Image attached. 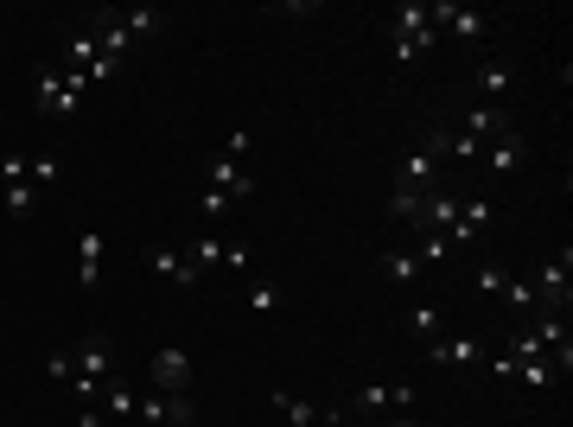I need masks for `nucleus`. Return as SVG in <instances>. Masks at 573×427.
Listing matches in <instances>:
<instances>
[{"label":"nucleus","instance_id":"nucleus-11","mask_svg":"<svg viewBox=\"0 0 573 427\" xmlns=\"http://www.w3.org/2000/svg\"><path fill=\"white\" fill-rule=\"evenodd\" d=\"M147 268H153V275H166L172 287H198V268H191L185 249H147Z\"/></svg>","mask_w":573,"mask_h":427},{"label":"nucleus","instance_id":"nucleus-7","mask_svg":"<svg viewBox=\"0 0 573 427\" xmlns=\"http://www.w3.org/2000/svg\"><path fill=\"white\" fill-rule=\"evenodd\" d=\"M529 287H535V306H542V313H561V306H567V255H561V262H542Z\"/></svg>","mask_w":573,"mask_h":427},{"label":"nucleus","instance_id":"nucleus-8","mask_svg":"<svg viewBox=\"0 0 573 427\" xmlns=\"http://www.w3.org/2000/svg\"><path fill=\"white\" fill-rule=\"evenodd\" d=\"M363 415H382V408H414V383H363L357 389Z\"/></svg>","mask_w":573,"mask_h":427},{"label":"nucleus","instance_id":"nucleus-22","mask_svg":"<svg viewBox=\"0 0 573 427\" xmlns=\"http://www.w3.org/2000/svg\"><path fill=\"white\" fill-rule=\"evenodd\" d=\"M249 306H255V313H281V281L255 275V281H249Z\"/></svg>","mask_w":573,"mask_h":427},{"label":"nucleus","instance_id":"nucleus-24","mask_svg":"<svg viewBox=\"0 0 573 427\" xmlns=\"http://www.w3.org/2000/svg\"><path fill=\"white\" fill-rule=\"evenodd\" d=\"M26 179H32V185H58V179H64L58 153H32V160H26Z\"/></svg>","mask_w":573,"mask_h":427},{"label":"nucleus","instance_id":"nucleus-5","mask_svg":"<svg viewBox=\"0 0 573 427\" xmlns=\"http://www.w3.org/2000/svg\"><path fill=\"white\" fill-rule=\"evenodd\" d=\"M204 192H217V198L242 204V198H255V173H249L242 160H230V153H223V160L211 166V173H204Z\"/></svg>","mask_w":573,"mask_h":427},{"label":"nucleus","instance_id":"nucleus-23","mask_svg":"<svg viewBox=\"0 0 573 427\" xmlns=\"http://www.w3.org/2000/svg\"><path fill=\"white\" fill-rule=\"evenodd\" d=\"M414 255H421V268H427V262H446V255H453V243H446L440 230H414Z\"/></svg>","mask_w":573,"mask_h":427},{"label":"nucleus","instance_id":"nucleus-3","mask_svg":"<svg viewBox=\"0 0 573 427\" xmlns=\"http://www.w3.org/2000/svg\"><path fill=\"white\" fill-rule=\"evenodd\" d=\"M440 39L427 20V7H395V26H389V51H395V64H408V58H421V51Z\"/></svg>","mask_w":573,"mask_h":427},{"label":"nucleus","instance_id":"nucleus-25","mask_svg":"<svg viewBox=\"0 0 573 427\" xmlns=\"http://www.w3.org/2000/svg\"><path fill=\"white\" fill-rule=\"evenodd\" d=\"M0 192H7V211H13V217H26L32 204H39V185H32V179H20V185H0Z\"/></svg>","mask_w":573,"mask_h":427},{"label":"nucleus","instance_id":"nucleus-20","mask_svg":"<svg viewBox=\"0 0 573 427\" xmlns=\"http://www.w3.org/2000/svg\"><path fill=\"white\" fill-rule=\"evenodd\" d=\"M491 217H497L491 198H459V230H465V236H478L484 224H491Z\"/></svg>","mask_w":573,"mask_h":427},{"label":"nucleus","instance_id":"nucleus-4","mask_svg":"<svg viewBox=\"0 0 573 427\" xmlns=\"http://www.w3.org/2000/svg\"><path fill=\"white\" fill-rule=\"evenodd\" d=\"M191 351L185 345H160L153 351V389H160V396H185V383H191Z\"/></svg>","mask_w":573,"mask_h":427},{"label":"nucleus","instance_id":"nucleus-17","mask_svg":"<svg viewBox=\"0 0 573 427\" xmlns=\"http://www.w3.org/2000/svg\"><path fill=\"white\" fill-rule=\"evenodd\" d=\"M96 396L109 402V421H134V415H141V396H134V389L121 383V377H109V383L96 389Z\"/></svg>","mask_w":573,"mask_h":427},{"label":"nucleus","instance_id":"nucleus-19","mask_svg":"<svg viewBox=\"0 0 573 427\" xmlns=\"http://www.w3.org/2000/svg\"><path fill=\"white\" fill-rule=\"evenodd\" d=\"M223 249H230V243H223L217 230H204L198 243H185V255H191V268H198V275H204V268H217V262H223Z\"/></svg>","mask_w":573,"mask_h":427},{"label":"nucleus","instance_id":"nucleus-2","mask_svg":"<svg viewBox=\"0 0 573 427\" xmlns=\"http://www.w3.org/2000/svg\"><path fill=\"white\" fill-rule=\"evenodd\" d=\"M83 90H90V77L71 71V64H58V71L39 77V90H32V109H39V115H77V109H83Z\"/></svg>","mask_w":573,"mask_h":427},{"label":"nucleus","instance_id":"nucleus-1","mask_svg":"<svg viewBox=\"0 0 573 427\" xmlns=\"http://www.w3.org/2000/svg\"><path fill=\"white\" fill-rule=\"evenodd\" d=\"M71 370H77V377H71V396H77V402H96V389L115 377V345H109L102 332H83V345L71 351Z\"/></svg>","mask_w":573,"mask_h":427},{"label":"nucleus","instance_id":"nucleus-9","mask_svg":"<svg viewBox=\"0 0 573 427\" xmlns=\"http://www.w3.org/2000/svg\"><path fill=\"white\" fill-rule=\"evenodd\" d=\"M268 402L281 408V415H287L293 427H338L332 408H312V402H300V396H287V389H268Z\"/></svg>","mask_w":573,"mask_h":427},{"label":"nucleus","instance_id":"nucleus-18","mask_svg":"<svg viewBox=\"0 0 573 427\" xmlns=\"http://www.w3.org/2000/svg\"><path fill=\"white\" fill-rule=\"evenodd\" d=\"M408 332L421 338V345H433V338H446V313H440V306H433V300H421V306H414V313H408Z\"/></svg>","mask_w":573,"mask_h":427},{"label":"nucleus","instance_id":"nucleus-28","mask_svg":"<svg viewBox=\"0 0 573 427\" xmlns=\"http://www.w3.org/2000/svg\"><path fill=\"white\" fill-rule=\"evenodd\" d=\"M77 427H102V408H96V402H83V415H77Z\"/></svg>","mask_w":573,"mask_h":427},{"label":"nucleus","instance_id":"nucleus-14","mask_svg":"<svg viewBox=\"0 0 573 427\" xmlns=\"http://www.w3.org/2000/svg\"><path fill=\"white\" fill-rule=\"evenodd\" d=\"M472 83H478V102H503L516 90V71H510V64H478Z\"/></svg>","mask_w":573,"mask_h":427},{"label":"nucleus","instance_id":"nucleus-6","mask_svg":"<svg viewBox=\"0 0 573 427\" xmlns=\"http://www.w3.org/2000/svg\"><path fill=\"white\" fill-rule=\"evenodd\" d=\"M427 20H433V32H453V39H484V32H491V20H484V13H472V7H427Z\"/></svg>","mask_w":573,"mask_h":427},{"label":"nucleus","instance_id":"nucleus-15","mask_svg":"<svg viewBox=\"0 0 573 427\" xmlns=\"http://www.w3.org/2000/svg\"><path fill=\"white\" fill-rule=\"evenodd\" d=\"M77 287H83V294H96V287H102V236L96 230L83 236V249H77Z\"/></svg>","mask_w":573,"mask_h":427},{"label":"nucleus","instance_id":"nucleus-12","mask_svg":"<svg viewBox=\"0 0 573 427\" xmlns=\"http://www.w3.org/2000/svg\"><path fill=\"white\" fill-rule=\"evenodd\" d=\"M427 351L440 357V364H459V370H484V357H491V351L478 345V338H433Z\"/></svg>","mask_w":573,"mask_h":427},{"label":"nucleus","instance_id":"nucleus-16","mask_svg":"<svg viewBox=\"0 0 573 427\" xmlns=\"http://www.w3.org/2000/svg\"><path fill=\"white\" fill-rule=\"evenodd\" d=\"M382 281L414 287V281H421V255H414V249H382Z\"/></svg>","mask_w":573,"mask_h":427},{"label":"nucleus","instance_id":"nucleus-29","mask_svg":"<svg viewBox=\"0 0 573 427\" xmlns=\"http://www.w3.org/2000/svg\"><path fill=\"white\" fill-rule=\"evenodd\" d=\"M395 427H414V421H395Z\"/></svg>","mask_w":573,"mask_h":427},{"label":"nucleus","instance_id":"nucleus-10","mask_svg":"<svg viewBox=\"0 0 573 427\" xmlns=\"http://www.w3.org/2000/svg\"><path fill=\"white\" fill-rule=\"evenodd\" d=\"M523 153H529V147L516 141L510 128H503L497 141H484V147H478V166H491V173H516V166H523Z\"/></svg>","mask_w":573,"mask_h":427},{"label":"nucleus","instance_id":"nucleus-13","mask_svg":"<svg viewBox=\"0 0 573 427\" xmlns=\"http://www.w3.org/2000/svg\"><path fill=\"white\" fill-rule=\"evenodd\" d=\"M503 128H510V122H503L497 102H472V109H465V128H459V134H472V141H497Z\"/></svg>","mask_w":573,"mask_h":427},{"label":"nucleus","instance_id":"nucleus-30","mask_svg":"<svg viewBox=\"0 0 573 427\" xmlns=\"http://www.w3.org/2000/svg\"><path fill=\"white\" fill-rule=\"evenodd\" d=\"M338 427H344V421H338Z\"/></svg>","mask_w":573,"mask_h":427},{"label":"nucleus","instance_id":"nucleus-27","mask_svg":"<svg viewBox=\"0 0 573 427\" xmlns=\"http://www.w3.org/2000/svg\"><path fill=\"white\" fill-rule=\"evenodd\" d=\"M26 179V160L20 153H0V185H20Z\"/></svg>","mask_w":573,"mask_h":427},{"label":"nucleus","instance_id":"nucleus-21","mask_svg":"<svg viewBox=\"0 0 573 427\" xmlns=\"http://www.w3.org/2000/svg\"><path fill=\"white\" fill-rule=\"evenodd\" d=\"M115 20H121V32H128V39H147V32H160L166 20H160V13H153V7H134V13H115Z\"/></svg>","mask_w":573,"mask_h":427},{"label":"nucleus","instance_id":"nucleus-26","mask_svg":"<svg viewBox=\"0 0 573 427\" xmlns=\"http://www.w3.org/2000/svg\"><path fill=\"white\" fill-rule=\"evenodd\" d=\"M472 281H478V294H503V281H510V275H503V268H497V262H484V268H478V275H472Z\"/></svg>","mask_w":573,"mask_h":427}]
</instances>
